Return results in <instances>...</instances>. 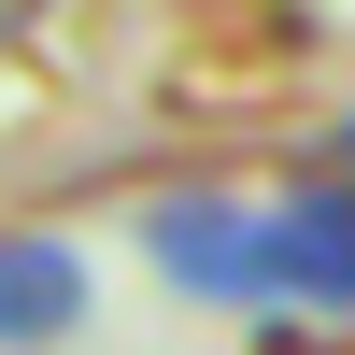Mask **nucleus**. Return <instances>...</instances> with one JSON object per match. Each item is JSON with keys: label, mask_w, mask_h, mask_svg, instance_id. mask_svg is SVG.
<instances>
[{"label": "nucleus", "mask_w": 355, "mask_h": 355, "mask_svg": "<svg viewBox=\"0 0 355 355\" xmlns=\"http://www.w3.org/2000/svg\"><path fill=\"white\" fill-rule=\"evenodd\" d=\"M284 313H355V185L284 199Z\"/></svg>", "instance_id": "nucleus-2"}, {"label": "nucleus", "mask_w": 355, "mask_h": 355, "mask_svg": "<svg viewBox=\"0 0 355 355\" xmlns=\"http://www.w3.org/2000/svg\"><path fill=\"white\" fill-rule=\"evenodd\" d=\"M142 256H157L185 299H214V313H284V199L270 214H242V199H171V214L142 227Z\"/></svg>", "instance_id": "nucleus-1"}, {"label": "nucleus", "mask_w": 355, "mask_h": 355, "mask_svg": "<svg viewBox=\"0 0 355 355\" xmlns=\"http://www.w3.org/2000/svg\"><path fill=\"white\" fill-rule=\"evenodd\" d=\"M341 157H355V128H341Z\"/></svg>", "instance_id": "nucleus-4"}, {"label": "nucleus", "mask_w": 355, "mask_h": 355, "mask_svg": "<svg viewBox=\"0 0 355 355\" xmlns=\"http://www.w3.org/2000/svg\"><path fill=\"white\" fill-rule=\"evenodd\" d=\"M71 313H85V256L71 242H43V227L0 242V341H57Z\"/></svg>", "instance_id": "nucleus-3"}]
</instances>
